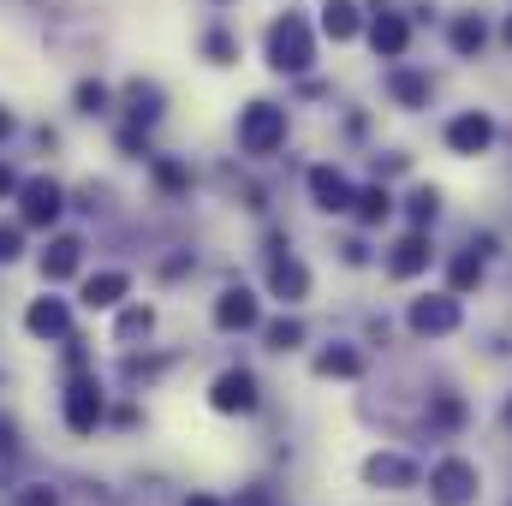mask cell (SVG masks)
<instances>
[{
  "label": "cell",
  "mask_w": 512,
  "mask_h": 506,
  "mask_svg": "<svg viewBox=\"0 0 512 506\" xmlns=\"http://www.w3.org/2000/svg\"><path fill=\"white\" fill-rule=\"evenodd\" d=\"M262 48H268V66L286 72V78H304V72L316 66V36H310V18H304V12H280V18L268 24Z\"/></svg>",
  "instance_id": "cell-1"
},
{
  "label": "cell",
  "mask_w": 512,
  "mask_h": 506,
  "mask_svg": "<svg viewBox=\"0 0 512 506\" xmlns=\"http://www.w3.org/2000/svg\"><path fill=\"white\" fill-rule=\"evenodd\" d=\"M286 143V108L280 102H251V108H239V149L245 155H274Z\"/></svg>",
  "instance_id": "cell-2"
},
{
  "label": "cell",
  "mask_w": 512,
  "mask_h": 506,
  "mask_svg": "<svg viewBox=\"0 0 512 506\" xmlns=\"http://www.w3.org/2000/svg\"><path fill=\"white\" fill-rule=\"evenodd\" d=\"M429 495L441 506L477 501V465H471V459H441V465L429 471Z\"/></svg>",
  "instance_id": "cell-3"
},
{
  "label": "cell",
  "mask_w": 512,
  "mask_h": 506,
  "mask_svg": "<svg viewBox=\"0 0 512 506\" xmlns=\"http://www.w3.org/2000/svg\"><path fill=\"white\" fill-rule=\"evenodd\" d=\"M18 203H24V227H54L60 209H66V191L54 179H24L18 185Z\"/></svg>",
  "instance_id": "cell-4"
},
{
  "label": "cell",
  "mask_w": 512,
  "mask_h": 506,
  "mask_svg": "<svg viewBox=\"0 0 512 506\" xmlns=\"http://www.w3.org/2000/svg\"><path fill=\"white\" fill-rule=\"evenodd\" d=\"M405 322H411V334H429V340H435V334H453V328H459V298H453V292H441V298H417Z\"/></svg>",
  "instance_id": "cell-5"
},
{
  "label": "cell",
  "mask_w": 512,
  "mask_h": 506,
  "mask_svg": "<svg viewBox=\"0 0 512 506\" xmlns=\"http://www.w3.org/2000/svg\"><path fill=\"white\" fill-rule=\"evenodd\" d=\"M209 405H215V411H227V417H233V411H239V417L256 411V376H251V370H227V376H215Z\"/></svg>",
  "instance_id": "cell-6"
},
{
  "label": "cell",
  "mask_w": 512,
  "mask_h": 506,
  "mask_svg": "<svg viewBox=\"0 0 512 506\" xmlns=\"http://www.w3.org/2000/svg\"><path fill=\"white\" fill-rule=\"evenodd\" d=\"M489 143H495V120H489V114L471 108V114L447 120V149H453V155H483Z\"/></svg>",
  "instance_id": "cell-7"
},
{
  "label": "cell",
  "mask_w": 512,
  "mask_h": 506,
  "mask_svg": "<svg viewBox=\"0 0 512 506\" xmlns=\"http://www.w3.org/2000/svg\"><path fill=\"white\" fill-rule=\"evenodd\" d=\"M310 197H316V209H328V215H346L352 209V179L340 173V167H310Z\"/></svg>",
  "instance_id": "cell-8"
},
{
  "label": "cell",
  "mask_w": 512,
  "mask_h": 506,
  "mask_svg": "<svg viewBox=\"0 0 512 506\" xmlns=\"http://www.w3.org/2000/svg\"><path fill=\"white\" fill-rule=\"evenodd\" d=\"M364 36H370V48H376L382 60H405V48H411V24H405L399 12H387V6L370 18V30H364Z\"/></svg>",
  "instance_id": "cell-9"
},
{
  "label": "cell",
  "mask_w": 512,
  "mask_h": 506,
  "mask_svg": "<svg viewBox=\"0 0 512 506\" xmlns=\"http://www.w3.org/2000/svg\"><path fill=\"white\" fill-rule=\"evenodd\" d=\"M215 328H227V334L256 328V298L245 292V286H227V292L215 298Z\"/></svg>",
  "instance_id": "cell-10"
},
{
  "label": "cell",
  "mask_w": 512,
  "mask_h": 506,
  "mask_svg": "<svg viewBox=\"0 0 512 506\" xmlns=\"http://www.w3.org/2000/svg\"><path fill=\"white\" fill-rule=\"evenodd\" d=\"M24 328H30L36 340H66V328H72V310H66L60 298H36V304L24 310Z\"/></svg>",
  "instance_id": "cell-11"
},
{
  "label": "cell",
  "mask_w": 512,
  "mask_h": 506,
  "mask_svg": "<svg viewBox=\"0 0 512 506\" xmlns=\"http://www.w3.org/2000/svg\"><path fill=\"white\" fill-rule=\"evenodd\" d=\"M96 423H102V393H96L90 381H78V387L66 393V429H72V435H96Z\"/></svg>",
  "instance_id": "cell-12"
},
{
  "label": "cell",
  "mask_w": 512,
  "mask_h": 506,
  "mask_svg": "<svg viewBox=\"0 0 512 506\" xmlns=\"http://www.w3.org/2000/svg\"><path fill=\"white\" fill-rule=\"evenodd\" d=\"M268 292H274L280 304H298V298L310 292V268H304L298 256H280V262L268 268Z\"/></svg>",
  "instance_id": "cell-13"
},
{
  "label": "cell",
  "mask_w": 512,
  "mask_h": 506,
  "mask_svg": "<svg viewBox=\"0 0 512 506\" xmlns=\"http://www.w3.org/2000/svg\"><path fill=\"white\" fill-rule=\"evenodd\" d=\"M447 42H453L459 60H477V54L489 48V24H483V12H459L453 30H447Z\"/></svg>",
  "instance_id": "cell-14"
},
{
  "label": "cell",
  "mask_w": 512,
  "mask_h": 506,
  "mask_svg": "<svg viewBox=\"0 0 512 506\" xmlns=\"http://www.w3.org/2000/svg\"><path fill=\"white\" fill-rule=\"evenodd\" d=\"M358 30H364L358 0H322V36H328V42H352Z\"/></svg>",
  "instance_id": "cell-15"
},
{
  "label": "cell",
  "mask_w": 512,
  "mask_h": 506,
  "mask_svg": "<svg viewBox=\"0 0 512 506\" xmlns=\"http://www.w3.org/2000/svg\"><path fill=\"white\" fill-rule=\"evenodd\" d=\"M387 268H393L399 280H411V274H423V268H429V239H423V227H417V233H405V239L393 245Z\"/></svg>",
  "instance_id": "cell-16"
},
{
  "label": "cell",
  "mask_w": 512,
  "mask_h": 506,
  "mask_svg": "<svg viewBox=\"0 0 512 506\" xmlns=\"http://www.w3.org/2000/svg\"><path fill=\"white\" fill-rule=\"evenodd\" d=\"M126 292H131V280L120 274V268H108V274H90V280H84V304H90V310H114Z\"/></svg>",
  "instance_id": "cell-17"
},
{
  "label": "cell",
  "mask_w": 512,
  "mask_h": 506,
  "mask_svg": "<svg viewBox=\"0 0 512 506\" xmlns=\"http://www.w3.org/2000/svg\"><path fill=\"white\" fill-rule=\"evenodd\" d=\"M364 477H370L376 489H411V483H417V465H405V459H393V453H376V459L364 465Z\"/></svg>",
  "instance_id": "cell-18"
},
{
  "label": "cell",
  "mask_w": 512,
  "mask_h": 506,
  "mask_svg": "<svg viewBox=\"0 0 512 506\" xmlns=\"http://www.w3.org/2000/svg\"><path fill=\"white\" fill-rule=\"evenodd\" d=\"M387 90H393L399 108H423V102H429V78H423V72H405V66L387 72Z\"/></svg>",
  "instance_id": "cell-19"
},
{
  "label": "cell",
  "mask_w": 512,
  "mask_h": 506,
  "mask_svg": "<svg viewBox=\"0 0 512 506\" xmlns=\"http://www.w3.org/2000/svg\"><path fill=\"white\" fill-rule=\"evenodd\" d=\"M78 251H84L78 239H54V245L42 251V280H66V274L78 268Z\"/></svg>",
  "instance_id": "cell-20"
},
{
  "label": "cell",
  "mask_w": 512,
  "mask_h": 506,
  "mask_svg": "<svg viewBox=\"0 0 512 506\" xmlns=\"http://www.w3.org/2000/svg\"><path fill=\"white\" fill-rule=\"evenodd\" d=\"M352 215H358L364 227H382L387 215H393V197H387L382 185H376V191H358V197H352Z\"/></svg>",
  "instance_id": "cell-21"
},
{
  "label": "cell",
  "mask_w": 512,
  "mask_h": 506,
  "mask_svg": "<svg viewBox=\"0 0 512 506\" xmlns=\"http://www.w3.org/2000/svg\"><path fill=\"white\" fill-rule=\"evenodd\" d=\"M126 96H131V120H137V126H155V120H161V90H155V84H131Z\"/></svg>",
  "instance_id": "cell-22"
},
{
  "label": "cell",
  "mask_w": 512,
  "mask_h": 506,
  "mask_svg": "<svg viewBox=\"0 0 512 506\" xmlns=\"http://www.w3.org/2000/svg\"><path fill=\"white\" fill-rule=\"evenodd\" d=\"M358 370H364V358H358V352H322V358H316V376H340V381H352Z\"/></svg>",
  "instance_id": "cell-23"
},
{
  "label": "cell",
  "mask_w": 512,
  "mask_h": 506,
  "mask_svg": "<svg viewBox=\"0 0 512 506\" xmlns=\"http://www.w3.org/2000/svg\"><path fill=\"white\" fill-rule=\"evenodd\" d=\"M72 102H78V114H108V84H96V78H84V84L72 90Z\"/></svg>",
  "instance_id": "cell-24"
},
{
  "label": "cell",
  "mask_w": 512,
  "mask_h": 506,
  "mask_svg": "<svg viewBox=\"0 0 512 506\" xmlns=\"http://www.w3.org/2000/svg\"><path fill=\"white\" fill-rule=\"evenodd\" d=\"M203 54H209L215 66H233V60H239V42H233L227 30H209V36H203Z\"/></svg>",
  "instance_id": "cell-25"
},
{
  "label": "cell",
  "mask_w": 512,
  "mask_h": 506,
  "mask_svg": "<svg viewBox=\"0 0 512 506\" xmlns=\"http://www.w3.org/2000/svg\"><path fill=\"white\" fill-rule=\"evenodd\" d=\"M435 215H441V197H435L429 185H423V191H411V221H417V227H429Z\"/></svg>",
  "instance_id": "cell-26"
},
{
  "label": "cell",
  "mask_w": 512,
  "mask_h": 506,
  "mask_svg": "<svg viewBox=\"0 0 512 506\" xmlns=\"http://www.w3.org/2000/svg\"><path fill=\"white\" fill-rule=\"evenodd\" d=\"M477 280H483V256H459L453 262V292H471Z\"/></svg>",
  "instance_id": "cell-27"
},
{
  "label": "cell",
  "mask_w": 512,
  "mask_h": 506,
  "mask_svg": "<svg viewBox=\"0 0 512 506\" xmlns=\"http://www.w3.org/2000/svg\"><path fill=\"white\" fill-rule=\"evenodd\" d=\"M298 340H304V328H298V322H286V316H280V322H268V346H274V352H292Z\"/></svg>",
  "instance_id": "cell-28"
},
{
  "label": "cell",
  "mask_w": 512,
  "mask_h": 506,
  "mask_svg": "<svg viewBox=\"0 0 512 506\" xmlns=\"http://www.w3.org/2000/svg\"><path fill=\"white\" fill-rule=\"evenodd\" d=\"M149 328H155V316H149V310H126V316H120V334H149Z\"/></svg>",
  "instance_id": "cell-29"
},
{
  "label": "cell",
  "mask_w": 512,
  "mask_h": 506,
  "mask_svg": "<svg viewBox=\"0 0 512 506\" xmlns=\"http://www.w3.org/2000/svg\"><path fill=\"white\" fill-rule=\"evenodd\" d=\"M18 256V227H0V262H12Z\"/></svg>",
  "instance_id": "cell-30"
},
{
  "label": "cell",
  "mask_w": 512,
  "mask_h": 506,
  "mask_svg": "<svg viewBox=\"0 0 512 506\" xmlns=\"http://www.w3.org/2000/svg\"><path fill=\"white\" fill-rule=\"evenodd\" d=\"M155 173H161V185H167V191H179V185H185V173H179V167H173V161H161V167H155Z\"/></svg>",
  "instance_id": "cell-31"
},
{
  "label": "cell",
  "mask_w": 512,
  "mask_h": 506,
  "mask_svg": "<svg viewBox=\"0 0 512 506\" xmlns=\"http://www.w3.org/2000/svg\"><path fill=\"white\" fill-rule=\"evenodd\" d=\"M435 417H441V423H459L465 411H459V399H441V405H435Z\"/></svg>",
  "instance_id": "cell-32"
},
{
  "label": "cell",
  "mask_w": 512,
  "mask_h": 506,
  "mask_svg": "<svg viewBox=\"0 0 512 506\" xmlns=\"http://www.w3.org/2000/svg\"><path fill=\"white\" fill-rule=\"evenodd\" d=\"M0 197H18V173H12L6 161H0Z\"/></svg>",
  "instance_id": "cell-33"
},
{
  "label": "cell",
  "mask_w": 512,
  "mask_h": 506,
  "mask_svg": "<svg viewBox=\"0 0 512 506\" xmlns=\"http://www.w3.org/2000/svg\"><path fill=\"white\" fill-rule=\"evenodd\" d=\"M18 506H60V501H54L48 489H24V501H18Z\"/></svg>",
  "instance_id": "cell-34"
},
{
  "label": "cell",
  "mask_w": 512,
  "mask_h": 506,
  "mask_svg": "<svg viewBox=\"0 0 512 506\" xmlns=\"http://www.w3.org/2000/svg\"><path fill=\"white\" fill-rule=\"evenodd\" d=\"M12 126H18V120H12V114H6V108H0V143H6V137H12Z\"/></svg>",
  "instance_id": "cell-35"
},
{
  "label": "cell",
  "mask_w": 512,
  "mask_h": 506,
  "mask_svg": "<svg viewBox=\"0 0 512 506\" xmlns=\"http://www.w3.org/2000/svg\"><path fill=\"white\" fill-rule=\"evenodd\" d=\"M185 506H221V501H209V495H191V501H185Z\"/></svg>",
  "instance_id": "cell-36"
},
{
  "label": "cell",
  "mask_w": 512,
  "mask_h": 506,
  "mask_svg": "<svg viewBox=\"0 0 512 506\" xmlns=\"http://www.w3.org/2000/svg\"><path fill=\"white\" fill-rule=\"evenodd\" d=\"M501 36H507V48H512V18H507V30H501Z\"/></svg>",
  "instance_id": "cell-37"
}]
</instances>
